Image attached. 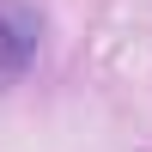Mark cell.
<instances>
[{
	"mask_svg": "<svg viewBox=\"0 0 152 152\" xmlns=\"http://www.w3.org/2000/svg\"><path fill=\"white\" fill-rule=\"evenodd\" d=\"M43 55V12L31 0H0V79H18Z\"/></svg>",
	"mask_w": 152,
	"mask_h": 152,
	"instance_id": "obj_1",
	"label": "cell"
}]
</instances>
